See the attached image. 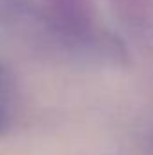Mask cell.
<instances>
[{
    "mask_svg": "<svg viewBox=\"0 0 153 155\" xmlns=\"http://www.w3.org/2000/svg\"><path fill=\"white\" fill-rule=\"evenodd\" d=\"M18 107V85L13 71L0 63V135L11 126Z\"/></svg>",
    "mask_w": 153,
    "mask_h": 155,
    "instance_id": "obj_3",
    "label": "cell"
},
{
    "mask_svg": "<svg viewBox=\"0 0 153 155\" xmlns=\"http://www.w3.org/2000/svg\"><path fill=\"white\" fill-rule=\"evenodd\" d=\"M54 15L77 27H96L92 0H38Z\"/></svg>",
    "mask_w": 153,
    "mask_h": 155,
    "instance_id": "obj_2",
    "label": "cell"
},
{
    "mask_svg": "<svg viewBox=\"0 0 153 155\" xmlns=\"http://www.w3.org/2000/svg\"><path fill=\"white\" fill-rule=\"evenodd\" d=\"M0 36L41 56L124 60V47L110 33L72 25L38 0H0Z\"/></svg>",
    "mask_w": 153,
    "mask_h": 155,
    "instance_id": "obj_1",
    "label": "cell"
}]
</instances>
